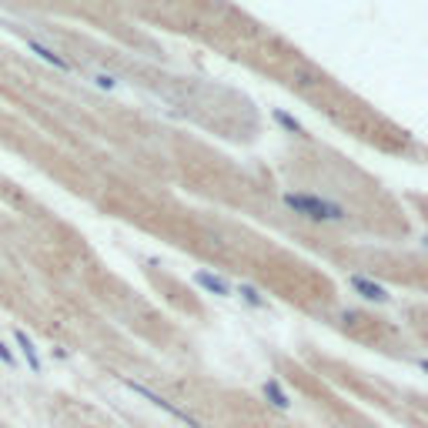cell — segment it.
Returning <instances> with one entry per match:
<instances>
[{"instance_id": "2", "label": "cell", "mask_w": 428, "mask_h": 428, "mask_svg": "<svg viewBox=\"0 0 428 428\" xmlns=\"http://www.w3.org/2000/svg\"><path fill=\"white\" fill-rule=\"evenodd\" d=\"M31 47H34V50H37V54H41V57H44L47 64H54V67H61V71H67V67H71V64L64 61V57H57L54 50H47L44 44H37V41H31Z\"/></svg>"}, {"instance_id": "1", "label": "cell", "mask_w": 428, "mask_h": 428, "mask_svg": "<svg viewBox=\"0 0 428 428\" xmlns=\"http://www.w3.org/2000/svg\"><path fill=\"white\" fill-rule=\"evenodd\" d=\"M285 204H288V211H294L298 217H305L311 224H345L348 221V208L331 198H324V194L285 191Z\"/></svg>"}]
</instances>
